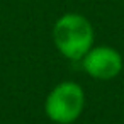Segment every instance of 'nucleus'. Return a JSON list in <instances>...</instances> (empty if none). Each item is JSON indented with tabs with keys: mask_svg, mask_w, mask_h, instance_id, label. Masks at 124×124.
I'll use <instances>...</instances> for the list:
<instances>
[{
	"mask_svg": "<svg viewBox=\"0 0 124 124\" xmlns=\"http://www.w3.org/2000/svg\"><path fill=\"white\" fill-rule=\"evenodd\" d=\"M83 105V88L75 82H63L49 92L44 104V110L48 117L56 124H71L80 117Z\"/></svg>",
	"mask_w": 124,
	"mask_h": 124,
	"instance_id": "f03ea898",
	"label": "nucleus"
},
{
	"mask_svg": "<svg viewBox=\"0 0 124 124\" xmlns=\"http://www.w3.org/2000/svg\"><path fill=\"white\" fill-rule=\"evenodd\" d=\"M83 70L97 80H110L117 77L122 70L121 54L109 46L92 48L83 58Z\"/></svg>",
	"mask_w": 124,
	"mask_h": 124,
	"instance_id": "7ed1b4c3",
	"label": "nucleus"
},
{
	"mask_svg": "<svg viewBox=\"0 0 124 124\" xmlns=\"http://www.w3.org/2000/svg\"><path fill=\"white\" fill-rule=\"evenodd\" d=\"M53 39L65 58L82 60L92 49L93 29L83 16L66 14L56 21L53 29Z\"/></svg>",
	"mask_w": 124,
	"mask_h": 124,
	"instance_id": "f257e3e1",
	"label": "nucleus"
}]
</instances>
